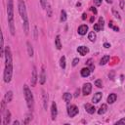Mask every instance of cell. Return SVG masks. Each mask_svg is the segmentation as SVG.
<instances>
[{"label": "cell", "instance_id": "1", "mask_svg": "<svg viewBox=\"0 0 125 125\" xmlns=\"http://www.w3.org/2000/svg\"><path fill=\"white\" fill-rule=\"evenodd\" d=\"M7 15H8V22L9 29L12 35H15V24H14V2L13 0H8L7 4Z\"/></svg>", "mask_w": 125, "mask_h": 125}, {"label": "cell", "instance_id": "2", "mask_svg": "<svg viewBox=\"0 0 125 125\" xmlns=\"http://www.w3.org/2000/svg\"><path fill=\"white\" fill-rule=\"evenodd\" d=\"M23 94H24V98H26V101L28 104V107L30 110H33L34 107V99H33V95L30 91V89L29 88L28 85H24L23 86Z\"/></svg>", "mask_w": 125, "mask_h": 125}, {"label": "cell", "instance_id": "3", "mask_svg": "<svg viewBox=\"0 0 125 125\" xmlns=\"http://www.w3.org/2000/svg\"><path fill=\"white\" fill-rule=\"evenodd\" d=\"M18 8H19V13L21 15V18L23 22H29L28 19V13H27V8H26V3L23 0H19L18 3Z\"/></svg>", "mask_w": 125, "mask_h": 125}, {"label": "cell", "instance_id": "4", "mask_svg": "<svg viewBox=\"0 0 125 125\" xmlns=\"http://www.w3.org/2000/svg\"><path fill=\"white\" fill-rule=\"evenodd\" d=\"M4 81L6 83H9L12 79V75H13V66H5V69H4Z\"/></svg>", "mask_w": 125, "mask_h": 125}, {"label": "cell", "instance_id": "5", "mask_svg": "<svg viewBox=\"0 0 125 125\" xmlns=\"http://www.w3.org/2000/svg\"><path fill=\"white\" fill-rule=\"evenodd\" d=\"M5 66H13V60H12V53H11V49L9 46L5 48Z\"/></svg>", "mask_w": 125, "mask_h": 125}, {"label": "cell", "instance_id": "6", "mask_svg": "<svg viewBox=\"0 0 125 125\" xmlns=\"http://www.w3.org/2000/svg\"><path fill=\"white\" fill-rule=\"evenodd\" d=\"M78 111H79L78 110V108L76 106H74V105L68 107V109H67V114H68L69 117H74V116L78 113Z\"/></svg>", "mask_w": 125, "mask_h": 125}, {"label": "cell", "instance_id": "7", "mask_svg": "<svg viewBox=\"0 0 125 125\" xmlns=\"http://www.w3.org/2000/svg\"><path fill=\"white\" fill-rule=\"evenodd\" d=\"M51 115H52V120H55L57 115H58V110H57V104L55 102L52 103L51 106Z\"/></svg>", "mask_w": 125, "mask_h": 125}, {"label": "cell", "instance_id": "8", "mask_svg": "<svg viewBox=\"0 0 125 125\" xmlns=\"http://www.w3.org/2000/svg\"><path fill=\"white\" fill-rule=\"evenodd\" d=\"M91 91H92V85H91L90 83H85V84L83 85V88H82L83 95L87 96V95H89V94L91 93Z\"/></svg>", "mask_w": 125, "mask_h": 125}, {"label": "cell", "instance_id": "9", "mask_svg": "<svg viewBox=\"0 0 125 125\" xmlns=\"http://www.w3.org/2000/svg\"><path fill=\"white\" fill-rule=\"evenodd\" d=\"M42 101H43V108L45 110H47V107H48V94L42 90Z\"/></svg>", "mask_w": 125, "mask_h": 125}, {"label": "cell", "instance_id": "10", "mask_svg": "<svg viewBox=\"0 0 125 125\" xmlns=\"http://www.w3.org/2000/svg\"><path fill=\"white\" fill-rule=\"evenodd\" d=\"M36 81H37V70H36V67L33 66L32 74H31V86H35Z\"/></svg>", "mask_w": 125, "mask_h": 125}, {"label": "cell", "instance_id": "11", "mask_svg": "<svg viewBox=\"0 0 125 125\" xmlns=\"http://www.w3.org/2000/svg\"><path fill=\"white\" fill-rule=\"evenodd\" d=\"M102 97H103V94L101 92H97L96 94H94V97L92 99V101L94 104H98L100 101L102 100Z\"/></svg>", "mask_w": 125, "mask_h": 125}, {"label": "cell", "instance_id": "12", "mask_svg": "<svg viewBox=\"0 0 125 125\" xmlns=\"http://www.w3.org/2000/svg\"><path fill=\"white\" fill-rule=\"evenodd\" d=\"M77 52H78L81 56H85V55L89 52V49H88V47H86V46H79V47L77 48Z\"/></svg>", "mask_w": 125, "mask_h": 125}, {"label": "cell", "instance_id": "13", "mask_svg": "<svg viewBox=\"0 0 125 125\" xmlns=\"http://www.w3.org/2000/svg\"><path fill=\"white\" fill-rule=\"evenodd\" d=\"M87 31H88V26H86V24H82L78 28V33L80 35H85Z\"/></svg>", "mask_w": 125, "mask_h": 125}, {"label": "cell", "instance_id": "14", "mask_svg": "<svg viewBox=\"0 0 125 125\" xmlns=\"http://www.w3.org/2000/svg\"><path fill=\"white\" fill-rule=\"evenodd\" d=\"M80 73H81V76H82V77H87V76H89V75H90L91 70H90V68H89V67H83V68L81 69Z\"/></svg>", "mask_w": 125, "mask_h": 125}, {"label": "cell", "instance_id": "15", "mask_svg": "<svg viewBox=\"0 0 125 125\" xmlns=\"http://www.w3.org/2000/svg\"><path fill=\"white\" fill-rule=\"evenodd\" d=\"M85 110H86V111H87L88 113H90V114H93V113L96 111L95 107H93V106L90 105V104H86V105H85Z\"/></svg>", "mask_w": 125, "mask_h": 125}, {"label": "cell", "instance_id": "16", "mask_svg": "<svg viewBox=\"0 0 125 125\" xmlns=\"http://www.w3.org/2000/svg\"><path fill=\"white\" fill-rule=\"evenodd\" d=\"M10 120H11V112L9 111V110H6L5 111V117H4V124H9L10 123Z\"/></svg>", "mask_w": 125, "mask_h": 125}, {"label": "cell", "instance_id": "17", "mask_svg": "<svg viewBox=\"0 0 125 125\" xmlns=\"http://www.w3.org/2000/svg\"><path fill=\"white\" fill-rule=\"evenodd\" d=\"M4 100L6 101V103H10V102H12V100H13V92H12V91H8V92L5 94Z\"/></svg>", "mask_w": 125, "mask_h": 125}, {"label": "cell", "instance_id": "18", "mask_svg": "<svg viewBox=\"0 0 125 125\" xmlns=\"http://www.w3.org/2000/svg\"><path fill=\"white\" fill-rule=\"evenodd\" d=\"M45 81H46V73H45V69L42 68L41 74H40V76H39V82H40V84H44Z\"/></svg>", "mask_w": 125, "mask_h": 125}, {"label": "cell", "instance_id": "19", "mask_svg": "<svg viewBox=\"0 0 125 125\" xmlns=\"http://www.w3.org/2000/svg\"><path fill=\"white\" fill-rule=\"evenodd\" d=\"M116 94H114V93H111V94H110L109 95V97H108V103L109 104H113L115 101H116Z\"/></svg>", "mask_w": 125, "mask_h": 125}, {"label": "cell", "instance_id": "20", "mask_svg": "<svg viewBox=\"0 0 125 125\" xmlns=\"http://www.w3.org/2000/svg\"><path fill=\"white\" fill-rule=\"evenodd\" d=\"M107 110H108V106H107L106 104H103V105L101 106V108H100V110H98V113H99L100 115H102V114L106 113Z\"/></svg>", "mask_w": 125, "mask_h": 125}, {"label": "cell", "instance_id": "21", "mask_svg": "<svg viewBox=\"0 0 125 125\" xmlns=\"http://www.w3.org/2000/svg\"><path fill=\"white\" fill-rule=\"evenodd\" d=\"M55 45H56V47H57L58 50H61V49H62V44H61V37H60V35H57V36H56Z\"/></svg>", "mask_w": 125, "mask_h": 125}, {"label": "cell", "instance_id": "22", "mask_svg": "<svg viewBox=\"0 0 125 125\" xmlns=\"http://www.w3.org/2000/svg\"><path fill=\"white\" fill-rule=\"evenodd\" d=\"M27 46H28V53L29 57H33V48L30 44V42H27Z\"/></svg>", "mask_w": 125, "mask_h": 125}, {"label": "cell", "instance_id": "23", "mask_svg": "<svg viewBox=\"0 0 125 125\" xmlns=\"http://www.w3.org/2000/svg\"><path fill=\"white\" fill-rule=\"evenodd\" d=\"M109 61H110V56L106 55V56H104V57L101 59V61H100V65L104 66V65H106L107 63H109Z\"/></svg>", "mask_w": 125, "mask_h": 125}, {"label": "cell", "instance_id": "24", "mask_svg": "<svg viewBox=\"0 0 125 125\" xmlns=\"http://www.w3.org/2000/svg\"><path fill=\"white\" fill-rule=\"evenodd\" d=\"M71 98H72V96H71V94H70V93H65V94H64V96H63V99L65 100V101H66V103H69V102H70Z\"/></svg>", "mask_w": 125, "mask_h": 125}, {"label": "cell", "instance_id": "25", "mask_svg": "<svg viewBox=\"0 0 125 125\" xmlns=\"http://www.w3.org/2000/svg\"><path fill=\"white\" fill-rule=\"evenodd\" d=\"M23 30L26 32V34H29V22H23Z\"/></svg>", "mask_w": 125, "mask_h": 125}, {"label": "cell", "instance_id": "26", "mask_svg": "<svg viewBox=\"0 0 125 125\" xmlns=\"http://www.w3.org/2000/svg\"><path fill=\"white\" fill-rule=\"evenodd\" d=\"M88 39H89L91 42H94V41L96 40V33H95L94 31L89 32V34H88Z\"/></svg>", "mask_w": 125, "mask_h": 125}, {"label": "cell", "instance_id": "27", "mask_svg": "<svg viewBox=\"0 0 125 125\" xmlns=\"http://www.w3.org/2000/svg\"><path fill=\"white\" fill-rule=\"evenodd\" d=\"M60 66H61V67H62L63 69L66 68V57H65V56H63V57L61 58V60H60Z\"/></svg>", "mask_w": 125, "mask_h": 125}, {"label": "cell", "instance_id": "28", "mask_svg": "<svg viewBox=\"0 0 125 125\" xmlns=\"http://www.w3.org/2000/svg\"><path fill=\"white\" fill-rule=\"evenodd\" d=\"M66 19H67V17H66V11H65V10H62V12H61V21H62V22H66Z\"/></svg>", "mask_w": 125, "mask_h": 125}, {"label": "cell", "instance_id": "29", "mask_svg": "<svg viewBox=\"0 0 125 125\" xmlns=\"http://www.w3.org/2000/svg\"><path fill=\"white\" fill-rule=\"evenodd\" d=\"M111 12H112V14H113V16L117 19V20H120L121 18H120V15H119V13L116 11V9L115 8H112V10H111Z\"/></svg>", "mask_w": 125, "mask_h": 125}, {"label": "cell", "instance_id": "30", "mask_svg": "<svg viewBox=\"0 0 125 125\" xmlns=\"http://www.w3.org/2000/svg\"><path fill=\"white\" fill-rule=\"evenodd\" d=\"M95 85H96L98 88H102V87H103V82H102V80H101V79H97V80L95 81Z\"/></svg>", "mask_w": 125, "mask_h": 125}, {"label": "cell", "instance_id": "31", "mask_svg": "<svg viewBox=\"0 0 125 125\" xmlns=\"http://www.w3.org/2000/svg\"><path fill=\"white\" fill-rule=\"evenodd\" d=\"M5 104H6V101L5 100H2V102H1V113L2 114H4V112H5Z\"/></svg>", "mask_w": 125, "mask_h": 125}, {"label": "cell", "instance_id": "32", "mask_svg": "<svg viewBox=\"0 0 125 125\" xmlns=\"http://www.w3.org/2000/svg\"><path fill=\"white\" fill-rule=\"evenodd\" d=\"M94 30H95V31H100V30H102V28H101V26H100L99 23H96V24H94Z\"/></svg>", "mask_w": 125, "mask_h": 125}, {"label": "cell", "instance_id": "33", "mask_svg": "<svg viewBox=\"0 0 125 125\" xmlns=\"http://www.w3.org/2000/svg\"><path fill=\"white\" fill-rule=\"evenodd\" d=\"M99 24H100V26H101V28H102V29H104V19L101 17V18H100L99 19V22H98Z\"/></svg>", "mask_w": 125, "mask_h": 125}, {"label": "cell", "instance_id": "34", "mask_svg": "<svg viewBox=\"0 0 125 125\" xmlns=\"http://www.w3.org/2000/svg\"><path fill=\"white\" fill-rule=\"evenodd\" d=\"M102 1H103V0H94V4L96 6H101L102 5Z\"/></svg>", "mask_w": 125, "mask_h": 125}, {"label": "cell", "instance_id": "35", "mask_svg": "<svg viewBox=\"0 0 125 125\" xmlns=\"http://www.w3.org/2000/svg\"><path fill=\"white\" fill-rule=\"evenodd\" d=\"M78 63H79V59H78V58L73 59V61H72V66H76Z\"/></svg>", "mask_w": 125, "mask_h": 125}, {"label": "cell", "instance_id": "36", "mask_svg": "<svg viewBox=\"0 0 125 125\" xmlns=\"http://www.w3.org/2000/svg\"><path fill=\"white\" fill-rule=\"evenodd\" d=\"M40 3H41L42 8H45L47 6V0H40Z\"/></svg>", "mask_w": 125, "mask_h": 125}, {"label": "cell", "instance_id": "37", "mask_svg": "<svg viewBox=\"0 0 125 125\" xmlns=\"http://www.w3.org/2000/svg\"><path fill=\"white\" fill-rule=\"evenodd\" d=\"M116 125H120V124H125V118H122V119H120V120H118L116 123H115Z\"/></svg>", "mask_w": 125, "mask_h": 125}, {"label": "cell", "instance_id": "38", "mask_svg": "<svg viewBox=\"0 0 125 125\" xmlns=\"http://www.w3.org/2000/svg\"><path fill=\"white\" fill-rule=\"evenodd\" d=\"M31 119H32V116L30 117V114H29L28 117H27V119H26V121H24L23 123H24V124H28V123L29 122V120H31Z\"/></svg>", "mask_w": 125, "mask_h": 125}, {"label": "cell", "instance_id": "39", "mask_svg": "<svg viewBox=\"0 0 125 125\" xmlns=\"http://www.w3.org/2000/svg\"><path fill=\"white\" fill-rule=\"evenodd\" d=\"M47 9H48V16L51 17V8H50V5H47Z\"/></svg>", "mask_w": 125, "mask_h": 125}, {"label": "cell", "instance_id": "40", "mask_svg": "<svg viewBox=\"0 0 125 125\" xmlns=\"http://www.w3.org/2000/svg\"><path fill=\"white\" fill-rule=\"evenodd\" d=\"M37 32H38V31H37V28L35 27V28H34V38H35V39H37Z\"/></svg>", "mask_w": 125, "mask_h": 125}, {"label": "cell", "instance_id": "41", "mask_svg": "<svg viewBox=\"0 0 125 125\" xmlns=\"http://www.w3.org/2000/svg\"><path fill=\"white\" fill-rule=\"evenodd\" d=\"M104 47L108 49V48H110V43H105V44H104Z\"/></svg>", "mask_w": 125, "mask_h": 125}, {"label": "cell", "instance_id": "42", "mask_svg": "<svg viewBox=\"0 0 125 125\" xmlns=\"http://www.w3.org/2000/svg\"><path fill=\"white\" fill-rule=\"evenodd\" d=\"M91 11H92L94 14H97V10H96V8H94V7H91Z\"/></svg>", "mask_w": 125, "mask_h": 125}, {"label": "cell", "instance_id": "43", "mask_svg": "<svg viewBox=\"0 0 125 125\" xmlns=\"http://www.w3.org/2000/svg\"><path fill=\"white\" fill-rule=\"evenodd\" d=\"M120 7L123 9L124 8V1H123V0H121V1H120Z\"/></svg>", "mask_w": 125, "mask_h": 125}, {"label": "cell", "instance_id": "44", "mask_svg": "<svg viewBox=\"0 0 125 125\" xmlns=\"http://www.w3.org/2000/svg\"><path fill=\"white\" fill-rule=\"evenodd\" d=\"M109 27H110V29H112V28L114 27V26H113V22H110V23H109Z\"/></svg>", "mask_w": 125, "mask_h": 125}, {"label": "cell", "instance_id": "45", "mask_svg": "<svg viewBox=\"0 0 125 125\" xmlns=\"http://www.w3.org/2000/svg\"><path fill=\"white\" fill-rule=\"evenodd\" d=\"M112 29H114V30H115V31H119V29H118V28H117V27H113V28H112Z\"/></svg>", "mask_w": 125, "mask_h": 125}, {"label": "cell", "instance_id": "46", "mask_svg": "<svg viewBox=\"0 0 125 125\" xmlns=\"http://www.w3.org/2000/svg\"><path fill=\"white\" fill-rule=\"evenodd\" d=\"M78 95H79V89H78V90L76 91V94H75V95H74V96H75V97H77Z\"/></svg>", "mask_w": 125, "mask_h": 125}, {"label": "cell", "instance_id": "47", "mask_svg": "<svg viewBox=\"0 0 125 125\" xmlns=\"http://www.w3.org/2000/svg\"><path fill=\"white\" fill-rule=\"evenodd\" d=\"M86 19V14H83L82 15V20H85Z\"/></svg>", "mask_w": 125, "mask_h": 125}, {"label": "cell", "instance_id": "48", "mask_svg": "<svg viewBox=\"0 0 125 125\" xmlns=\"http://www.w3.org/2000/svg\"><path fill=\"white\" fill-rule=\"evenodd\" d=\"M106 1H107L108 3H110H110H112V0H106Z\"/></svg>", "mask_w": 125, "mask_h": 125}, {"label": "cell", "instance_id": "49", "mask_svg": "<svg viewBox=\"0 0 125 125\" xmlns=\"http://www.w3.org/2000/svg\"><path fill=\"white\" fill-rule=\"evenodd\" d=\"M16 124L18 125V124H20V122L19 121H14V125H16Z\"/></svg>", "mask_w": 125, "mask_h": 125}, {"label": "cell", "instance_id": "50", "mask_svg": "<svg viewBox=\"0 0 125 125\" xmlns=\"http://www.w3.org/2000/svg\"><path fill=\"white\" fill-rule=\"evenodd\" d=\"M94 19H95V17H94V16H93V17H92V18H91V20H90V22H93V21H94Z\"/></svg>", "mask_w": 125, "mask_h": 125}]
</instances>
